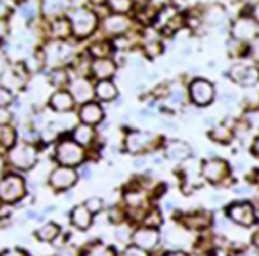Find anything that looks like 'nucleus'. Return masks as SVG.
<instances>
[{"instance_id": "9", "label": "nucleus", "mask_w": 259, "mask_h": 256, "mask_svg": "<svg viewBox=\"0 0 259 256\" xmlns=\"http://www.w3.org/2000/svg\"><path fill=\"white\" fill-rule=\"evenodd\" d=\"M154 144V136L148 132H134L126 138V148L129 152H142Z\"/></svg>"}, {"instance_id": "3", "label": "nucleus", "mask_w": 259, "mask_h": 256, "mask_svg": "<svg viewBox=\"0 0 259 256\" xmlns=\"http://www.w3.org/2000/svg\"><path fill=\"white\" fill-rule=\"evenodd\" d=\"M57 159L64 166H73L84 159L83 148L74 141H65L57 148Z\"/></svg>"}, {"instance_id": "24", "label": "nucleus", "mask_w": 259, "mask_h": 256, "mask_svg": "<svg viewBox=\"0 0 259 256\" xmlns=\"http://www.w3.org/2000/svg\"><path fill=\"white\" fill-rule=\"evenodd\" d=\"M81 256H116V253H114L113 247L96 243V245L85 247V250L81 253Z\"/></svg>"}, {"instance_id": "2", "label": "nucleus", "mask_w": 259, "mask_h": 256, "mask_svg": "<svg viewBox=\"0 0 259 256\" xmlns=\"http://www.w3.org/2000/svg\"><path fill=\"white\" fill-rule=\"evenodd\" d=\"M25 194V183L19 175H8L0 181V200L13 203Z\"/></svg>"}, {"instance_id": "31", "label": "nucleus", "mask_w": 259, "mask_h": 256, "mask_svg": "<svg viewBox=\"0 0 259 256\" xmlns=\"http://www.w3.org/2000/svg\"><path fill=\"white\" fill-rule=\"evenodd\" d=\"M144 222H145V225L148 226V227H154V229H155V226L161 225L162 217H161V215H159L156 210H154V211H149V213L144 217Z\"/></svg>"}, {"instance_id": "44", "label": "nucleus", "mask_w": 259, "mask_h": 256, "mask_svg": "<svg viewBox=\"0 0 259 256\" xmlns=\"http://www.w3.org/2000/svg\"><path fill=\"white\" fill-rule=\"evenodd\" d=\"M253 57L259 61V39H256L253 44Z\"/></svg>"}, {"instance_id": "6", "label": "nucleus", "mask_w": 259, "mask_h": 256, "mask_svg": "<svg viewBox=\"0 0 259 256\" xmlns=\"http://www.w3.org/2000/svg\"><path fill=\"white\" fill-rule=\"evenodd\" d=\"M228 215L232 219V222L240 226H252L256 222L255 211L249 203H236V204L230 205Z\"/></svg>"}, {"instance_id": "50", "label": "nucleus", "mask_w": 259, "mask_h": 256, "mask_svg": "<svg viewBox=\"0 0 259 256\" xmlns=\"http://www.w3.org/2000/svg\"><path fill=\"white\" fill-rule=\"evenodd\" d=\"M253 149H255V152H256V155L259 156V139L256 141V144H255V148H253Z\"/></svg>"}, {"instance_id": "22", "label": "nucleus", "mask_w": 259, "mask_h": 256, "mask_svg": "<svg viewBox=\"0 0 259 256\" xmlns=\"http://www.w3.org/2000/svg\"><path fill=\"white\" fill-rule=\"evenodd\" d=\"M183 223L194 230H200L207 227L210 223V217L206 213H194V215H187L183 220Z\"/></svg>"}, {"instance_id": "30", "label": "nucleus", "mask_w": 259, "mask_h": 256, "mask_svg": "<svg viewBox=\"0 0 259 256\" xmlns=\"http://www.w3.org/2000/svg\"><path fill=\"white\" fill-rule=\"evenodd\" d=\"M207 21L210 23H220V22L225 21V12L222 11L219 6H214L213 9H210L207 12Z\"/></svg>"}, {"instance_id": "37", "label": "nucleus", "mask_w": 259, "mask_h": 256, "mask_svg": "<svg viewBox=\"0 0 259 256\" xmlns=\"http://www.w3.org/2000/svg\"><path fill=\"white\" fill-rule=\"evenodd\" d=\"M107 50H109V47H107V45L99 44V45H94L92 52H93L94 55H97V57H99V60H100V58H103L104 55H107V54H109Z\"/></svg>"}, {"instance_id": "47", "label": "nucleus", "mask_w": 259, "mask_h": 256, "mask_svg": "<svg viewBox=\"0 0 259 256\" xmlns=\"http://www.w3.org/2000/svg\"><path fill=\"white\" fill-rule=\"evenodd\" d=\"M5 32H6V23H5V22L0 19V36H2V35H3Z\"/></svg>"}, {"instance_id": "35", "label": "nucleus", "mask_w": 259, "mask_h": 256, "mask_svg": "<svg viewBox=\"0 0 259 256\" xmlns=\"http://www.w3.org/2000/svg\"><path fill=\"white\" fill-rule=\"evenodd\" d=\"M85 207L89 208V211L93 215V213H99L100 210H102V207H103V203H102V200L100 198H90L87 203H85Z\"/></svg>"}, {"instance_id": "52", "label": "nucleus", "mask_w": 259, "mask_h": 256, "mask_svg": "<svg viewBox=\"0 0 259 256\" xmlns=\"http://www.w3.org/2000/svg\"><path fill=\"white\" fill-rule=\"evenodd\" d=\"M191 256H204V255H200V253H196V255H191Z\"/></svg>"}, {"instance_id": "11", "label": "nucleus", "mask_w": 259, "mask_h": 256, "mask_svg": "<svg viewBox=\"0 0 259 256\" xmlns=\"http://www.w3.org/2000/svg\"><path fill=\"white\" fill-rule=\"evenodd\" d=\"M232 78L240 82L242 86H253L259 80V71L253 67L246 65H236L232 70Z\"/></svg>"}, {"instance_id": "18", "label": "nucleus", "mask_w": 259, "mask_h": 256, "mask_svg": "<svg viewBox=\"0 0 259 256\" xmlns=\"http://www.w3.org/2000/svg\"><path fill=\"white\" fill-rule=\"evenodd\" d=\"M191 154V149L190 146L184 142H178V141H174L171 144L166 145V155L171 158V159H176V161H183L188 158Z\"/></svg>"}, {"instance_id": "13", "label": "nucleus", "mask_w": 259, "mask_h": 256, "mask_svg": "<svg viewBox=\"0 0 259 256\" xmlns=\"http://www.w3.org/2000/svg\"><path fill=\"white\" fill-rule=\"evenodd\" d=\"M129 29V19L124 15H112L104 21V31L110 35H120Z\"/></svg>"}, {"instance_id": "25", "label": "nucleus", "mask_w": 259, "mask_h": 256, "mask_svg": "<svg viewBox=\"0 0 259 256\" xmlns=\"http://www.w3.org/2000/svg\"><path fill=\"white\" fill-rule=\"evenodd\" d=\"M74 139L78 145H87L93 139V129L89 124H81L75 129L74 132Z\"/></svg>"}, {"instance_id": "45", "label": "nucleus", "mask_w": 259, "mask_h": 256, "mask_svg": "<svg viewBox=\"0 0 259 256\" xmlns=\"http://www.w3.org/2000/svg\"><path fill=\"white\" fill-rule=\"evenodd\" d=\"M165 256H187L184 252H181V250H174V252H168Z\"/></svg>"}, {"instance_id": "5", "label": "nucleus", "mask_w": 259, "mask_h": 256, "mask_svg": "<svg viewBox=\"0 0 259 256\" xmlns=\"http://www.w3.org/2000/svg\"><path fill=\"white\" fill-rule=\"evenodd\" d=\"M132 243L146 252H151L159 243V232L154 227H148V226L139 227L132 235Z\"/></svg>"}, {"instance_id": "46", "label": "nucleus", "mask_w": 259, "mask_h": 256, "mask_svg": "<svg viewBox=\"0 0 259 256\" xmlns=\"http://www.w3.org/2000/svg\"><path fill=\"white\" fill-rule=\"evenodd\" d=\"M5 13H8V8H6L3 3H0V18H3Z\"/></svg>"}, {"instance_id": "34", "label": "nucleus", "mask_w": 259, "mask_h": 256, "mask_svg": "<svg viewBox=\"0 0 259 256\" xmlns=\"http://www.w3.org/2000/svg\"><path fill=\"white\" fill-rule=\"evenodd\" d=\"M110 8L120 15V13L129 11L132 8V3L131 2H110Z\"/></svg>"}, {"instance_id": "42", "label": "nucleus", "mask_w": 259, "mask_h": 256, "mask_svg": "<svg viewBox=\"0 0 259 256\" xmlns=\"http://www.w3.org/2000/svg\"><path fill=\"white\" fill-rule=\"evenodd\" d=\"M65 80H67V77H65V72H61V71L55 72V74H54V78H52V81H54V84H55V86H60V84H62V82L65 81Z\"/></svg>"}, {"instance_id": "4", "label": "nucleus", "mask_w": 259, "mask_h": 256, "mask_svg": "<svg viewBox=\"0 0 259 256\" xmlns=\"http://www.w3.org/2000/svg\"><path fill=\"white\" fill-rule=\"evenodd\" d=\"M9 159L15 166L28 169L36 162V149L29 144L15 145L9 152Z\"/></svg>"}, {"instance_id": "33", "label": "nucleus", "mask_w": 259, "mask_h": 256, "mask_svg": "<svg viewBox=\"0 0 259 256\" xmlns=\"http://www.w3.org/2000/svg\"><path fill=\"white\" fill-rule=\"evenodd\" d=\"M120 256H149V252H146V250L138 247V246L132 245L127 246L123 252H122V255Z\"/></svg>"}, {"instance_id": "28", "label": "nucleus", "mask_w": 259, "mask_h": 256, "mask_svg": "<svg viewBox=\"0 0 259 256\" xmlns=\"http://www.w3.org/2000/svg\"><path fill=\"white\" fill-rule=\"evenodd\" d=\"M70 26H71V25L68 23V21H65V19L55 22V23H54V33H55L57 36H60V38H64V36H67V35L70 33V31H71Z\"/></svg>"}, {"instance_id": "38", "label": "nucleus", "mask_w": 259, "mask_h": 256, "mask_svg": "<svg viewBox=\"0 0 259 256\" xmlns=\"http://www.w3.org/2000/svg\"><path fill=\"white\" fill-rule=\"evenodd\" d=\"M161 52V47H159V44H156V42H151V44H148L146 45V54L149 55V57H155Z\"/></svg>"}, {"instance_id": "29", "label": "nucleus", "mask_w": 259, "mask_h": 256, "mask_svg": "<svg viewBox=\"0 0 259 256\" xmlns=\"http://www.w3.org/2000/svg\"><path fill=\"white\" fill-rule=\"evenodd\" d=\"M126 203L131 205L132 208H139L141 205L144 204V195L138 191H132L126 194Z\"/></svg>"}, {"instance_id": "49", "label": "nucleus", "mask_w": 259, "mask_h": 256, "mask_svg": "<svg viewBox=\"0 0 259 256\" xmlns=\"http://www.w3.org/2000/svg\"><path fill=\"white\" fill-rule=\"evenodd\" d=\"M253 243H255V246L259 249V232L255 235V237H253Z\"/></svg>"}, {"instance_id": "39", "label": "nucleus", "mask_w": 259, "mask_h": 256, "mask_svg": "<svg viewBox=\"0 0 259 256\" xmlns=\"http://www.w3.org/2000/svg\"><path fill=\"white\" fill-rule=\"evenodd\" d=\"M11 102L12 96L9 94V92L0 87V106H6V104H9Z\"/></svg>"}, {"instance_id": "19", "label": "nucleus", "mask_w": 259, "mask_h": 256, "mask_svg": "<svg viewBox=\"0 0 259 256\" xmlns=\"http://www.w3.org/2000/svg\"><path fill=\"white\" fill-rule=\"evenodd\" d=\"M71 52V48L67 45V44H62V42H55L50 45V50L47 51L48 54V60L52 64H57V62L65 60Z\"/></svg>"}, {"instance_id": "23", "label": "nucleus", "mask_w": 259, "mask_h": 256, "mask_svg": "<svg viewBox=\"0 0 259 256\" xmlns=\"http://www.w3.org/2000/svg\"><path fill=\"white\" fill-rule=\"evenodd\" d=\"M60 235V227L55 223H47L36 230V236L42 242H54Z\"/></svg>"}, {"instance_id": "21", "label": "nucleus", "mask_w": 259, "mask_h": 256, "mask_svg": "<svg viewBox=\"0 0 259 256\" xmlns=\"http://www.w3.org/2000/svg\"><path fill=\"white\" fill-rule=\"evenodd\" d=\"M73 104H74L73 96H70L68 93L58 92L52 96L51 106L55 109V110H60V112L70 110V109L73 107Z\"/></svg>"}, {"instance_id": "27", "label": "nucleus", "mask_w": 259, "mask_h": 256, "mask_svg": "<svg viewBox=\"0 0 259 256\" xmlns=\"http://www.w3.org/2000/svg\"><path fill=\"white\" fill-rule=\"evenodd\" d=\"M211 138H213L214 141L220 142V144H226V142L230 141L232 134H230V131H229L228 127H225V126H219V127H216V129L211 132Z\"/></svg>"}, {"instance_id": "16", "label": "nucleus", "mask_w": 259, "mask_h": 256, "mask_svg": "<svg viewBox=\"0 0 259 256\" xmlns=\"http://www.w3.org/2000/svg\"><path fill=\"white\" fill-rule=\"evenodd\" d=\"M80 116H81V120L84 122V124H93V123H97L102 120L103 117V110L99 104L96 103H89V104H84L81 112H80Z\"/></svg>"}, {"instance_id": "32", "label": "nucleus", "mask_w": 259, "mask_h": 256, "mask_svg": "<svg viewBox=\"0 0 259 256\" xmlns=\"http://www.w3.org/2000/svg\"><path fill=\"white\" fill-rule=\"evenodd\" d=\"M132 232L129 230V227L126 226H120L117 230H116V237L117 240H120L122 243H127V242H132Z\"/></svg>"}, {"instance_id": "53", "label": "nucleus", "mask_w": 259, "mask_h": 256, "mask_svg": "<svg viewBox=\"0 0 259 256\" xmlns=\"http://www.w3.org/2000/svg\"><path fill=\"white\" fill-rule=\"evenodd\" d=\"M256 181H258V184H259V173H258V177H256Z\"/></svg>"}, {"instance_id": "1", "label": "nucleus", "mask_w": 259, "mask_h": 256, "mask_svg": "<svg viewBox=\"0 0 259 256\" xmlns=\"http://www.w3.org/2000/svg\"><path fill=\"white\" fill-rule=\"evenodd\" d=\"M97 18L93 12L85 11V9H77L71 16V26H73L74 35L78 38L89 36L96 29Z\"/></svg>"}, {"instance_id": "40", "label": "nucleus", "mask_w": 259, "mask_h": 256, "mask_svg": "<svg viewBox=\"0 0 259 256\" xmlns=\"http://www.w3.org/2000/svg\"><path fill=\"white\" fill-rule=\"evenodd\" d=\"M55 256H78V255H77V250H75L74 247L65 246V247H62L61 250H60V252H58Z\"/></svg>"}, {"instance_id": "8", "label": "nucleus", "mask_w": 259, "mask_h": 256, "mask_svg": "<svg viewBox=\"0 0 259 256\" xmlns=\"http://www.w3.org/2000/svg\"><path fill=\"white\" fill-rule=\"evenodd\" d=\"M75 181H77V173L70 166H60L50 177V183L57 190L70 188Z\"/></svg>"}, {"instance_id": "20", "label": "nucleus", "mask_w": 259, "mask_h": 256, "mask_svg": "<svg viewBox=\"0 0 259 256\" xmlns=\"http://www.w3.org/2000/svg\"><path fill=\"white\" fill-rule=\"evenodd\" d=\"M94 92L97 94V97L100 100H104V102H110V100H113L114 97L117 96L116 86L112 81H109V80H103V81L99 82L96 86Z\"/></svg>"}, {"instance_id": "26", "label": "nucleus", "mask_w": 259, "mask_h": 256, "mask_svg": "<svg viewBox=\"0 0 259 256\" xmlns=\"http://www.w3.org/2000/svg\"><path fill=\"white\" fill-rule=\"evenodd\" d=\"M15 142V132L8 126H0V148H11Z\"/></svg>"}, {"instance_id": "43", "label": "nucleus", "mask_w": 259, "mask_h": 256, "mask_svg": "<svg viewBox=\"0 0 259 256\" xmlns=\"http://www.w3.org/2000/svg\"><path fill=\"white\" fill-rule=\"evenodd\" d=\"M9 119V114H8V112L5 110V109H0V123L6 122Z\"/></svg>"}, {"instance_id": "48", "label": "nucleus", "mask_w": 259, "mask_h": 256, "mask_svg": "<svg viewBox=\"0 0 259 256\" xmlns=\"http://www.w3.org/2000/svg\"><path fill=\"white\" fill-rule=\"evenodd\" d=\"M253 16H255V19L259 22V5H256L255 9H253Z\"/></svg>"}, {"instance_id": "15", "label": "nucleus", "mask_w": 259, "mask_h": 256, "mask_svg": "<svg viewBox=\"0 0 259 256\" xmlns=\"http://www.w3.org/2000/svg\"><path fill=\"white\" fill-rule=\"evenodd\" d=\"M233 35L238 39H252L256 35V25H255V22L250 21V19H246V18L239 19L235 23V26H233Z\"/></svg>"}, {"instance_id": "51", "label": "nucleus", "mask_w": 259, "mask_h": 256, "mask_svg": "<svg viewBox=\"0 0 259 256\" xmlns=\"http://www.w3.org/2000/svg\"><path fill=\"white\" fill-rule=\"evenodd\" d=\"M3 169V158L0 156V171Z\"/></svg>"}, {"instance_id": "36", "label": "nucleus", "mask_w": 259, "mask_h": 256, "mask_svg": "<svg viewBox=\"0 0 259 256\" xmlns=\"http://www.w3.org/2000/svg\"><path fill=\"white\" fill-rule=\"evenodd\" d=\"M61 5L58 3V2H45L44 3V11L47 15H55V13H58V12L61 11Z\"/></svg>"}, {"instance_id": "14", "label": "nucleus", "mask_w": 259, "mask_h": 256, "mask_svg": "<svg viewBox=\"0 0 259 256\" xmlns=\"http://www.w3.org/2000/svg\"><path fill=\"white\" fill-rule=\"evenodd\" d=\"M71 222H73V225L75 226L77 229H80V230H87V229L92 226L93 215L89 211V208L84 204L77 205L73 210Z\"/></svg>"}, {"instance_id": "12", "label": "nucleus", "mask_w": 259, "mask_h": 256, "mask_svg": "<svg viewBox=\"0 0 259 256\" xmlns=\"http://www.w3.org/2000/svg\"><path fill=\"white\" fill-rule=\"evenodd\" d=\"M71 93H73V99L75 102H89L92 100L94 94V89L92 84L84 80V78H78L71 84Z\"/></svg>"}, {"instance_id": "17", "label": "nucleus", "mask_w": 259, "mask_h": 256, "mask_svg": "<svg viewBox=\"0 0 259 256\" xmlns=\"http://www.w3.org/2000/svg\"><path fill=\"white\" fill-rule=\"evenodd\" d=\"M116 71V65L112 60L107 58H100L93 62V72L97 78H100L102 81L107 80L109 77H112Z\"/></svg>"}, {"instance_id": "10", "label": "nucleus", "mask_w": 259, "mask_h": 256, "mask_svg": "<svg viewBox=\"0 0 259 256\" xmlns=\"http://www.w3.org/2000/svg\"><path fill=\"white\" fill-rule=\"evenodd\" d=\"M203 175L211 183H219L228 175V164L220 159L207 161L203 166Z\"/></svg>"}, {"instance_id": "7", "label": "nucleus", "mask_w": 259, "mask_h": 256, "mask_svg": "<svg viewBox=\"0 0 259 256\" xmlns=\"http://www.w3.org/2000/svg\"><path fill=\"white\" fill-rule=\"evenodd\" d=\"M190 96L193 102L198 106H206L213 100L214 96V89L213 86L206 80H196L190 86Z\"/></svg>"}, {"instance_id": "41", "label": "nucleus", "mask_w": 259, "mask_h": 256, "mask_svg": "<svg viewBox=\"0 0 259 256\" xmlns=\"http://www.w3.org/2000/svg\"><path fill=\"white\" fill-rule=\"evenodd\" d=\"M0 256H28V253L21 249H9V250H5L3 253H0Z\"/></svg>"}]
</instances>
